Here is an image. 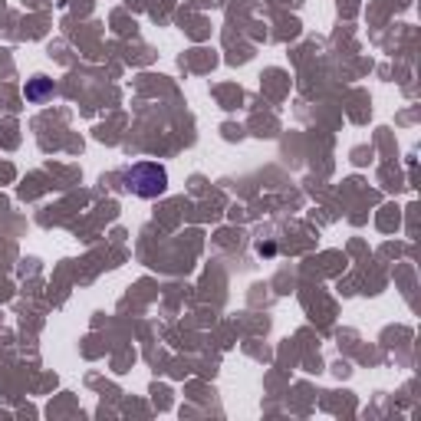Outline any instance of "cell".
<instances>
[{"instance_id":"6da1fadb","label":"cell","mask_w":421,"mask_h":421,"mask_svg":"<svg viewBox=\"0 0 421 421\" xmlns=\"http://www.w3.org/2000/svg\"><path fill=\"white\" fill-rule=\"evenodd\" d=\"M125 188L138 198H158L168 188V172L158 162H138L125 172Z\"/></svg>"},{"instance_id":"7a4b0ae2","label":"cell","mask_w":421,"mask_h":421,"mask_svg":"<svg viewBox=\"0 0 421 421\" xmlns=\"http://www.w3.org/2000/svg\"><path fill=\"white\" fill-rule=\"evenodd\" d=\"M23 96H27V102H43V99H49L53 96V79L33 76L27 83V89H23Z\"/></svg>"}]
</instances>
